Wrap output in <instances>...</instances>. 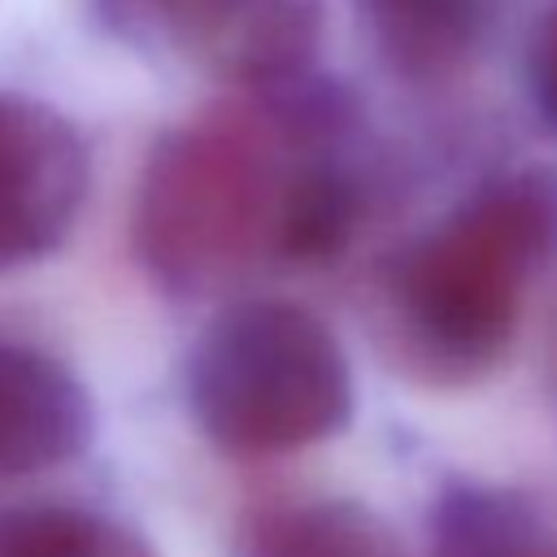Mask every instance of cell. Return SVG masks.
Instances as JSON below:
<instances>
[{
	"mask_svg": "<svg viewBox=\"0 0 557 557\" xmlns=\"http://www.w3.org/2000/svg\"><path fill=\"white\" fill-rule=\"evenodd\" d=\"M557 244V178L509 170L413 239L383 274L379 326L396 361L426 383L496 370L522 318V292Z\"/></svg>",
	"mask_w": 557,
	"mask_h": 557,
	"instance_id": "cell-1",
	"label": "cell"
},
{
	"mask_svg": "<svg viewBox=\"0 0 557 557\" xmlns=\"http://www.w3.org/2000/svg\"><path fill=\"white\" fill-rule=\"evenodd\" d=\"M0 557H152V548L100 513L30 505L0 513Z\"/></svg>",
	"mask_w": 557,
	"mask_h": 557,
	"instance_id": "cell-10",
	"label": "cell"
},
{
	"mask_svg": "<svg viewBox=\"0 0 557 557\" xmlns=\"http://www.w3.org/2000/svg\"><path fill=\"white\" fill-rule=\"evenodd\" d=\"M426 557H557V540L527 500L492 487H461L444 496Z\"/></svg>",
	"mask_w": 557,
	"mask_h": 557,
	"instance_id": "cell-9",
	"label": "cell"
},
{
	"mask_svg": "<svg viewBox=\"0 0 557 557\" xmlns=\"http://www.w3.org/2000/svg\"><path fill=\"white\" fill-rule=\"evenodd\" d=\"M531 96L544 122L557 131V4L544 13L531 44Z\"/></svg>",
	"mask_w": 557,
	"mask_h": 557,
	"instance_id": "cell-11",
	"label": "cell"
},
{
	"mask_svg": "<svg viewBox=\"0 0 557 557\" xmlns=\"http://www.w3.org/2000/svg\"><path fill=\"white\" fill-rule=\"evenodd\" d=\"M326 122L309 104L218 113L170 131L139 178L135 248L170 292H218L274 248L287 183Z\"/></svg>",
	"mask_w": 557,
	"mask_h": 557,
	"instance_id": "cell-2",
	"label": "cell"
},
{
	"mask_svg": "<svg viewBox=\"0 0 557 557\" xmlns=\"http://www.w3.org/2000/svg\"><path fill=\"white\" fill-rule=\"evenodd\" d=\"M387 61L418 83L453 78L487 44L500 0H370Z\"/></svg>",
	"mask_w": 557,
	"mask_h": 557,
	"instance_id": "cell-8",
	"label": "cell"
},
{
	"mask_svg": "<svg viewBox=\"0 0 557 557\" xmlns=\"http://www.w3.org/2000/svg\"><path fill=\"white\" fill-rule=\"evenodd\" d=\"M87 200V148L48 104L0 96V270L52 252Z\"/></svg>",
	"mask_w": 557,
	"mask_h": 557,
	"instance_id": "cell-5",
	"label": "cell"
},
{
	"mask_svg": "<svg viewBox=\"0 0 557 557\" xmlns=\"http://www.w3.org/2000/svg\"><path fill=\"white\" fill-rule=\"evenodd\" d=\"M91 440L83 383L44 348L0 335V479L70 461Z\"/></svg>",
	"mask_w": 557,
	"mask_h": 557,
	"instance_id": "cell-6",
	"label": "cell"
},
{
	"mask_svg": "<svg viewBox=\"0 0 557 557\" xmlns=\"http://www.w3.org/2000/svg\"><path fill=\"white\" fill-rule=\"evenodd\" d=\"M235 557H400L392 527L357 500H274L244 518Z\"/></svg>",
	"mask_w": 557,
	"mask_h": 557,
	"instance_id": "cell-7",
	"label": "cell"
},
{
	"mask_svg": "<svg viewBox=\"0 0 557 557\" xmlns=\"http://www.w3.org/2000/svg\"><path fill=\"white\" fill-rule=\"evenodd\" d=\"M187 400L218 448L278 457L344 431L352 370L309 309L244 300L200 331L187 361Z\"/></svg>",
	"mask_w": 557,
	"mask_h": 557,
	"instance_id": "cell-3",
	"label": "cell"
},
{
	"mask_svg": "<svg viewBox=\"0 0 557 557\" xmlns=\"http://www.w3.org/2000/svg\"><path fill=\"white\" fill-rule=\"evenodd\" d=\"M148 17L196 70L235 87H287L322 39V0H113Z\"/></svg>",
	"mask_w": 557,
	"mask_h": 557,
	"instance_id": "cell-4",
	"label": "cell"
}]
</instances>
